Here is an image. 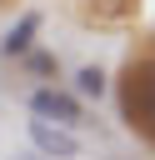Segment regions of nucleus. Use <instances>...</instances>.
Segmentation results:
<instances>
[{"instance_id": "obj_6", "label": "nucleus", "mask_w": 155, "mask_h": 160, "mask_svg": "<svg viewBox=\"0 0 155 160\" xmlns=\"http://www.w3.org/2000/svg\"><path fill=\"white\" fill-rule=\"evenodd\" d=\"M75 85H80V95H105V70L100 65H80V75H75Z\"/></svg>"}, {"instance_id": "obj_8", "label": "nucleus", "mask_w": 155, "mask_h": 160, "mask_svg": "<svg viewBox=\"0 0 155 160\" xmlns=\"http://www.w3.org/2000/svg\"><path fill=\"white\" fill-rule=\"evenodd\" d=\"M10 160H45V155H35V150H20V155H10Z\"/></svg>"}, {"instance_id": "obj_4", "label": "nucleus", "mask_w": 155, "mask_h": 160, "mask_svg": "<svg viewBox=\"0 0 155 160\" xmlns=\"http://www.w3.org/2000/svg\"><path fill=\"white\" fill-rule=\"evenodd\" d=\"M35 30H40V15L30 10V15H20V25H15V30L0 40V50H5V55H30V40H35Z\"/></svg>"}, {"instance_id": "obj_7", "label": "nucleus", "mask_w": 155, "mask_h": 160, "mask_svg": "<svg viewBox=\"0 0 155 160\" xmlns=\"http://www.w3.org/2000/svg\"><path fill=\"white\" fill-rule=\"evenodd\" d=\"M25 70H30V75H50V70H55V55L35 50V55H25Z\"/></svg>"}, {"instance_id": "obj_5", "label": "nucleus", "mask_w": 155, "mask_h": 160, "mask_svg": "<svg viewBox=\"0 0 155 160\" xmlns=\"http://www.w3.org/2000/svg\"><path fill=\"white\" fill-rule=\"evenodd\" d=\"M90 15L105 20V25H120V20H135L140 15V0H90Z\"/></svg>"}, {"instance_id": "obj_2", "label": "nucleus", "mask_w": 155, "mask_h": 160, "mask_svg": "<svg viewBox=\"0 0 155 160\" xmlns=\"http://www.w3.org/2000/svg\"><path fill=\"white\" fill-rule=\"evenodd\" d=\"M25 135H30V150L45 155V160H80V140H75L65 125H55V120L30 115V120H25Z\"/></svg>"}, {"instance_id": "obj_9", "label": "nucleus", "mask_w": 155, "mask_h": 160, "mask_svg": "<svg viewBox=\"0 0 155 160\" xmlns=\"http://www.w3.org/2000/svg\"><path fill=\"white\" fill-rule=\"evenodd\" d=\"M150 145H155V140H150Z\"/></svg>"}, {"instance_id": "obj_1", "label": "nucleus", "mask_w": 155, "mask_h": 160, "mask_svg": "<svg viewBox=\"0 0 155 160\" xmlns=\"http://www.w3.org/2000/svg\"><path fill=\"white\" fill-rule=\"evenodd\" d=\"M120 115L135 135L155 140V50L125 60V70H120Z\"/></svg>"}, {"instance_id": "obj_3", "label": "nucleus", "mask_w": 155, "mask_h": 160, "mask_svg": "<svg viewBox=\"0 0 155 160\" xmlns=\"http://www.w3.org/2000/svg\"><path fill=\"white\" fill-rule=\"evenodd\" d=\"M30 115H40V120H55V125H65V130L85 120L80 100H75L70 90H55V85H40V90L30 95Z\"/></svg>"}]
</instances>
